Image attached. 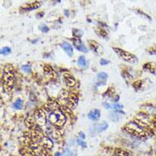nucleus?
Returning a JSON list of instances; mask_svg holds the SVG:
<instances>
[{
	"instance_id": "nucleus-1",
	"label": "nucleus",
	"mask_w": 156,
	"mask_h": 156,
	"mask_svg": "<svg viewBox=\"0 0 156 156\" xmlns=\"http://www.w3.org/2000/svg\"><path fill=\"white\" fill-rule=\"evenodd\" d=\"M124 129L129 134L132 135L133 136H135L136 138H140L142 140H145L149 136L153 135V132L150 129H146L140 125H138L135 121L127 123L125 125Z\"/></svg>"
},
{
	"instance_id": "nucleus-2",
	"label": "nucleus",
	"mask_w": 156,
	"mask_h": 156,
	"mask_svg": "<svg viewBox=\"0 0 156 156\" xmlns=\"http://www.w3.org/2000/svg\"><path fill=\"white\" fill-rule=\"evenodd\" d=\"M57 101L61 106H66L69 108L70 109H73L78 104L79 98L75 93L63 90L61 91V93L59 94Z\"/></svg>"
},
{
	"instance_id": "nucleus-3",
	"label": "nucleus",
	"mask_w": 156,
	"mask_h": 156,
	"mask_svg": "<svg viewBox=\"0 0 156 156\" xmlns=\"http://www.w3.org/2000/svg\"><path fill=\"white\" fill-rule=\"evenodd\" d=\"M15 75L14 67L10 64H7L3 68V73L2 76V85L5 92H10L14 85Z\"/></svg>"
},
{
	"instance_id": "nucleus-4",
	"label": "nucleus",
	"mask_w": 156,
	"mask_h": 156,
	"mask_svg": "<svg viewBox=\"0 0 156 156\" xmlns=\"http://www.w3.org/2000/svg\"><path fill=\"white\" fill-rule=\"evenodd\" d=\"M49 121L51 125L56 128H61L65 125L67 117L64 115L60 108L49 111Z\"/></svg>"
},
{
	"instance_id": "nucleus-5",
	"label": "nucleus",
	"mask_w": 156,
	"mask_h": 156,
	"mask_svg": "<svg viewBox=\"0 0 156 156\" xmlns=\"http://www.w3.org/2000/svg\"><path fill=\"white\" fill-rule=\"evenodd\" d=\"M113 50H114V52L118 55V56L122 59L123 61L127 62V63H136L137 62V58L135 55L124 50L122 49H120V48H117V47H114Z\"/></svg>"
},
{
	"instance_id": "nucleus-6",
	"label": "nucleus",
	"mask_w": 156,
	"mask_h": 156,
	"mask_svg": "<svg viewBox=\"0 0 156 156\" xmlns=\"http://www.w3.org/2000/svg\"><path fill=\"white\" fill-rule=\"evenodd\" d=\"M34 120L38 126L40 128L46 124V114L45 112L42 109H38L34 113Z\"/></svg>"
},
{
	"instance_id": "nucleus-7",
	"label": "nucleus",
	"mask_w": 156,
	"mask_h": 156,
	"mask_svg": "<svg viewBox=\"0 0 156 156\" xmlns=\"http://www.w3.org/2000/svg\"><path fill=\"white\" fill-rule=\"evenodd\" d=\"M63 81L68 88H73L76 85L75 79L69 73H65L63 75Z\"/></svg>"
},
{
	"instance_id": "nucleus-8",
	"label": "nucleus",
	"mask_w": 156,
	"mask_h": 156,
	"mask_svg": "<svg viewBox=\"0 0 156 156\" xmlns=\"http://www.w3.org/2000/svg\"><path fill=\"white\" fill-rule=\"evenodd\" d=\"M73 44L74 45V47L78 50H80L82 52H87V48L85 47V45L82 43V41L80 40V38H73Z\"/></svg>"
},
{
	"instance_id": "nucleus-9",
	"label": "nucleus",
	"mask_w": 156,
	"mask_h": 156,
	"mask_svg": "<svg viewBox=\"0 0 156 156\" xmlns=\"http://www.w3.org/2000/svg\"><path fill=\"white\" fill-rule=\"evenodd\" d=\"M42 147H44L45 149L50 150L53 148V142L50 138L47 137V136H44L39 143Z\"/></svg>"
},
{
	"instance_id": "nucleus-10",
	"label": "nucleus",
	"mask_w": 156,
	"mask_h": 156,
	"mask_svg": "<svg viewBox=\"0 0 156 156\" xmlns=\"http://www.w3.org/2000/svg\"><path fill=\"white\" fill-rule=\"evenodd\" d=\"M61 47L63 48V50L66 52V54L68 56H73V47L70 44H68L67 42H63L61 44Z\"/></svg>"
},
{
	"instance_id": "nucleus-11",
	"label": "nucleus",
	"mask_w": 156,
	"mask_h": 156,
	"mask_svg": "<svg viewBox=\"0 0 156 156\" xmlns=\"http://www.w3.org/2000/svg\"><path fill=\"white\" fill-rule=\"evenodd\" d=\"M101 117V112L100 110L98 109H93V110H91L90 113L88 114V118L92 120V121H96L100 119Z\"/></svg>"
},
{
	"instance_id": "nucleus-12",
	"label": "nucleus",
	"mask_w": 156,
	"mask_h": 156,
	"mask_svg": "<svg viewBox=\"0 0 156 156\" xmlns=\"http://www.w3.org/2000/svg\"><path fill=\"white\" fill-rule=\"evenodd\" d=\"M40 5H41V2H32V3H27L22 9H23V11H29V10L38 9Z\"/></svg>"
},
{
	"instance_id": "nucleus-13",
	"label": "nucleus",
	"mask_w": 156,
	"mask_h": 156,
	"mask_svg": "<svg viewBox=\"0 0 156 156\" xmlns=\"http://www.w3.org/2000/svg\"><path fill=\"white\" fill-rule=\"evenodd\" d=\"M143 69L151 73H154L155 75H156V63H145L144 66H143Z\"/></svg>"
},
{
	"instance_id": "nucleus-14",
	"label": "nucleus",
	"mask_w": 156,
	"mask_h": 156,
	"mask_svg": "<svg viewBox=\"0 0 156 156\" xmlns=\"http://www.w3.org/2000/svg\"><path fill=\"white\" fill-rule=\"evenodd\" d=\"M108 74L106 73L101 72L97 74V80H98V84L100 85H102L106 83L107 79H108Z\"/></svg>"
},
{
	"instance_id": "nucleus-15",
	"label": "nucleus",
	"mask_w": 156,
	"mask_h": 156,
	"mask_svg": "<svg viewBox=\"0 0 156 156\" xmlns=\"http://www.w3.org/2000/svg\"><path fill=\"white\" fill-rule=\"evenodd\" d=\"M88 42H89V45H90V48L91 49V50H93L96 53H99V51L102 50L101 46L95 40H89Z\"/></svg>"
},
{
	"instance_id": "nucleus-16",
	"label": "nucleus",
	"mask_w": 156,
	"mask_h": 156,
	"mask_svg": "<svg viewBox=\"0 0 156 156\" xmlns=\"http://www.w3.org/2000/svg\"><path fill=\"white\" fill-rule=\"evenodd\" d=\"M60 109L61 111L64 114V115L67 117V118H73V114L72 113V109H70L69 108L66 107V106H61L60 107Z\"/></svg>"
},
{
	"instance_id": "nucleus-17",
	"label": "nucleus",
	"mask_w": 156,
	"mask_h": 156,
	"mask_svg": "<svg viewBox=\"0 0 156 156\" xmlns=\"http://www.w3.org/2000/svg\"><path fill=\"white\" fill-rule=\"evenodd\" d=\"M78 64L80 67L82 68H86L88 67V62L86 58L84 56H80L78 59Z\"/></svg>"
},
{
	"instance_id": "nucleus-18",
	"label": "nucleus",
	"mask_w": 156,
	"mask_h": 156,
	"mask_svg": "<svg viewBox=\"0 0 156 156\" xmlns=\"http://www.w3.org/2000/svg\"><path fill=\"white\" fill-rule=\"evenodd\" d=\"M114 154L116 156H130V152L124 150L122 149H115L114 150Z\"/></svg>"
},
{
	"instance_id": "nucleus-19",
	"label": "nucleus",
	"mask_w": 156,
	"mask_h": 156,
	"mask_svg": "<svg viewBox=\"0 0 156 156\" xmlns=\"http://www.w3.org/2000/svg\"><path fill=\"white\" fill-rule=\"evenodd\" d=\"M108 125L107 122H102L98 125H95V130L96 132H102V131L105 130L108 128Z\"/></svg>"
},
{
	"instance_id": "nucleus-20",
	"label": "nucleus",
	"mask_w": 156,
	"mask_h": 156,
	"mask_svg": "<svg viewBox=\"0 0 156 156\" xmlns=\"http://www.w3.org/2000/svg\"><path fill=\"white\" fill-rule=\"evenodd\" d=\"M44 72H45V73H46V74L50 75V77H56L55 71L53 70V68H52L50 65H46V66H44Z\"/></svg>"
},
{
	"instance_id": "nucleus-21",
	"label": "nucleus",
	"mask_w": 156,
	"mask_h": 156,
	"mask_svg": "<svg viewBox=\"0 0 156 156\" xmlns=\"http://www.w3.org/2000/svg\"><path fill=\"white\" fill-rule=\"evenodd\" d=\"M22 103H23L22 100L21 98H18V99L13 103V108H14L15 109H16V110H19V109H21V108H22Z\"/></svg>"
},
{
	"instance_id": "nucleus-22",
	"label": "nucleus",
	"mask_w": 156,
	"mask_h": 156,
	"mask_svg": "<svg viewBox=\"0 0 156 156\" xmlns=\"http://www.w3.org/2000/svg\"><path fill=\"white\" fill-rule=\"evenodd\" d=\"M95 32L102 38H107L108 37V32H107V31L104 28H97L95 30Z\"/></svg>"
},
{
	"instance_id": "nucleus-23",
	"label": "nucleus",
	"mask_w": 156,
	"mask_h": 156,
	"mask_svg": "<svg viewBox=\"0 0 156 156\" xmlns=\"http://www.w3.org/2000/svg\"><path fill=\"white\" fill-rule=\"evenodd\" d=\"M83 32L79 29H73V38H80V37L82 36Z\"/></svg>"
},
{
	"instance_id": "nucleus-24",
	"label": "nucleus",
	"mask_w": 156,
	"mask_h": 156,
	"mask_svg": "<svg viewBox=\"0 0 156 156\" xmlns=\"http://www.w3.org/2000/svg\"><path fill=\"white\" fill-rule=\"evenodd\" d=\"M142 85H143V81H142V80H137V81H136L135 83H133L132 86L134 87V89H135L136 91H137V90H139V89L141 88Z\"/></svg>"
},
{
	"instance_id": "nucleus-25",
	"label": "nucleus",
	"mask_w": 156,
	"mask_h": 156,
	"mask_svg": "<svg viewBox=\"0 0 156 156\" xmlns=\"http://www.w3.org/2000/svg\"><path fill=\"white\" fill-rule=\"evenodd\" d=\"M11 52V49L9 47H3L1 49V55H8Z\"/></svg>"
},
{
	"instance_id": "nucleus-26",
	"label": "nucleus",
	"mask_w": 156,
	"mask_h": 156,
	"mask_svg": "<svg viewBox=\"0 0 156 156\" xmlns=\"http://www.w3.org/2000/svg\"><path fill=\"white\" fill-rule=\"evenodd\" d=\"M22 69L25 72V73H30L32 70V67H31V65H29V64H26V65H23L22 67Z\"/></svg>"
},
{
	"instance_id": "nucleus-27",
	"label": "nucleus",
	"mask_w": 156,
	"mask_h": 156,
	"mask_svg": "<svg viewBox=\"0 0 156 156\" xmlns=\"http://www.w3.org/2000/svg\"><path fill=\"white\" fill-rule=\"evenodd\" d=\"M39 30L41 32H47L50 29H49V28L45 24H42V25L39 26Z\"/></svg>"
},
{
	"instance_id": "nucleus-28",
	"label": "nucleus",
	"mask_w": 156,
	"mask_h": 156,
	"mask_svg": "<svg viewBox=\"0 0 156 156\" xmlns=\"http://www.w3.org/2000/svg\"><path fill=\"white\" fill-rule=\"evenodd\" d=\"M149 53L151 54V55H156V46H153V47H150L149 50H148Z\"/></svg>"
},
{
	"instance_id": "nucleus-29",
	"label": "nucleus",
	"mask_w": 156,
	"mask_h": 156,
	"mask_svg": "<svg viewBox=\"0 0 156 156\" xmlns=\"http://www.w3.org/2000/svg\"><path fill=\"white\" fill-rule=\"evenodd\" d=\"M110 63L108 60H107V59H104V58H102L101 60H100V64L102 65V66H104V65H108V63Z\"/></svg>"
},
{
	"instance_id": "nucleus-30",
	"label": "nucleus",
	"mask_w": 156,
	"mask_h": 156,
	"mask_svg": "<svg viewBox=\"0 0 156 156\" xmlns=\"http://www.w3.org/2000/svg\"><path fill=\"white\" fill-rule=\"evenodd\" d=\"M77 143L79 144V145H81L83 148H85V147H86V143H85V142H83V141H81V140H79V139H78V141H77Z\"/></svg>"
},
{
	"instance_id": "nucleus-31",
	"label": "nucleus",
	"mask_w": 156,
	"mask_h": 156,
	"mask_svg": "<svg viewBox=\"0 0 156 156\" xmlns=\"http://www.w3.org/2000/svg\"><path fill=\"white\" fill-rule=\"evenodd\" d=\"M79 136L81 137V140H85V135L83 132H80L79 133Z\"/></svg>"
},
{
	"instance_id": "nucleus-32",
	"label": "nucleus",
	"mask_w": 156,
	"mask_h": 156,
	"mask_svg": "<svg viewBox=\"0 0 156 156\" xmlns=\"http://www.w3.org/2000/svg\"><path fill=\"white\" fill-rule=\"evenodd\" d=\"M44 12H39V13H38L37 15H36V16L38 17V18H41L42 16L41 15H44Z\"/></svg>"
},
{
	"instance_id": "nucleus-33",
	"label": "nucleus",
	"mask_w": 156,
	"mask_h": 156,
	"mask_svg": "<svg viewBox=\"0 0 156 156\" xmlns=\"http://www.w3.org/2000/svg\"><path fill=\"white\" fill-rule=\"evenodd\" d=\"M55 156H62V155L60 154V153H56V155Z\"/></svg>"
},
{
	"instance_id": "nucleus-34",
	"label": "nucleus",
	"mask_w": 156,
	"mask_h": 156,
	"mask_svg": "<svg viewBox=\"0 0 156 156\" xmlns=\"http://www.w3.org/2000/svg\"><path fill=\"white\" fill-rule=\"evenodd\" d=\"M65 14H66V15H67V16H68V11H67V10H66V11H65Z\"/></svg>"
}]
</instances>
